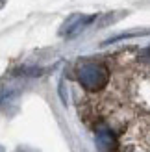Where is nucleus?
Instances as JSON below:
<instances>
[{"mask_svg": "<svg viewBox=\"0 0 150 152\" xmlns=\"http://www.w3.org/2000/svg\"><path fill=\"white\" fill-rule=\"evenodd\" d=\"M78 80L87 91H100L109 80V71L100 63H84L78 69Z\"/></svg>", "mask_w": 150, "mask_h": 152, "instance_id": "1", "label": "nucleus"}, {"mask_svg": "<svg viewBox=\"0 0 150 152\" xmlns=\"http://www.w3.org/2000/svg\"><path fill=\"white\" fill-rule=\"evenodd\" d=\"M96 17L91 15V17H85V15H72V17L65 22V26L61 28V34L67 35H76L80 30H84L87 24H91V20H95Z\"/></svg>", "mask_w": 150, "mask_h": 152, "instance_id": "2", "label": "nucleus"}, {"mask_svg": "<svg viewBox=\"0 0 150 152\" xmlns=\"http://www.w3.org/2000/svg\"><path fill=\"white\" fill-rule=\"evenodd\" d=\"M115 145V141H113V135H111L109 132H98V147L102 152H106V150H111Z\"/></svg>", "mask_w": 150, "mask_h": 152, "instance_id": "3", "label": "nucleus"}, {"mask_svg": "<svg viewBox=\"0 0 150 152\" xmlns=\"http://www.w3.org/2000/svg\"><path fill=\"white\" fill-rule=\"evenodd\" d=\"M143 61H146V63H150V48H146V50H143L141 52V56H139Z\"/></svg>", "mask_w": 150, "mask_h": 152, "instance_id": "4", "label": "nucleus"}, {"mask_svg": "<svg viewBox=\"0 0 150 152\" xmlns=\"http://www.w3.org/2000/svg\"><path fill=\"white\" fill-rule=\"evenodd\" d=\"M4 2H6V0H0V7H2V6H4Z\"/></svg>", "mask_w": 150, "mask_h": 152, "instance_id": "5", "label": "nucleus"}]
</instances>
